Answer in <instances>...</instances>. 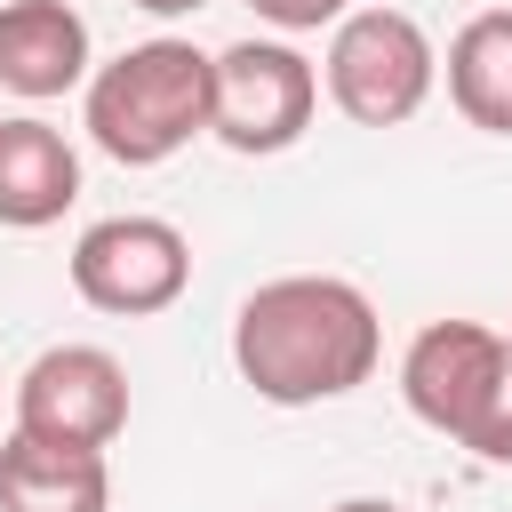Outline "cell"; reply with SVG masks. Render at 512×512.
I'll list each match as a JSON object with an SVG mask.
<instances>
[{"label":"cell","mask_w":512,"mask_h":512,"mask_svg":"<svg viewBox=\"0 0 512 512\" xmlns=\"http://www.w3.org/2000/svg\"><path fill=\"white\" fill-rule=\"evenodd\" d=\"M384 320L336 272H280L232 312V368L272 408H320L376 376Z\"/></svg>","instance_id":"6da1fadb"},{"label":"cell","mask_w":512,"mask_h":512,"mask_svg":"<svg viewBox=\"0 0 512 512\" xmlns=\"http://www.w3.org/2000/svg\"><path fill=\"white\" fill-rule=\"evenodd\" d=\"M208 88H216V56H200L192 40L160 32L136 40L128 56L88 72V136L104 160L120 168H160L176 160L192 136H208Z\"/></svg>","instance_id":"7a4b0ae2"},{"label":"cell","mask_w":512,"mask_h":512,"mask_svg":"<svg viewBox=\"0 0 512 512\" xmlns=\"http://www.w3.org/2000/svg\"><path fill=\"white\" fill-rule=\"evenodd\" d=\"M400 400L480 464H512V344L480 320H432L400 352Z\"/></svg>","instance_id":"3957f363"},{"label":"cell","mask_w":512,"mask_h":512,"mask_svg":"<svg viewBox=\"0 0 512 512\" xmlns=\"http://www.w3.org/2000/svg\"><path fill=\"white\" fill-rule=\"evenodd\" d=\"M440 80V56H432V32L400 8H352L336 16V40H328V104L352 120V128H400L424 112Z\"/></svg>","instance_id":"277c9868"},{"label":"cell","mask_w":512,"mask_h":512,"mask_svg":"<svg viewBox=\"0 0 512 512\" xmlns=\"http://www.w3.org/2000/svg\"><path fill=\"white\" fill-rule=\"evenodd\" d=\"M312 112H320V72L288 40H232L216 56V88H208V136L216 144L264 160V152L304 144Z\"/></svg>","instance_id":"5b68a950"},{"label":"cell","mask_w":512,"mask_h":512,"mask_svg":"<svg viewBox=\"0 0 512 512\" xmlns=\"http://www.w3.org/2000/svg\"><path fill=\"white\" fill-rule=\"evenodd\" d=\"M192 288V240L168 216H104L72 240V296L112 320H152Z\"/></svg>","instance_id":"8992f818"},{"label":"cell","mask_w":512,"mask_h":512,"mask_svg":"<svg viewBox=\"0 0 512 512\" xmlns=\"http://www.w3.org/2000/svg\"><path fill=\"white\" fill-rule=\"evenodd\" d=\"M16 432L64 448H112L128 432V368L104 344H48L16 376Z\"/></svg>","instance_id":"52a82bcc"},{"label":"cell","mask_w":512,"mask_h":512,"mask_svg":"<svg viewBox=\"0 0 512 512\" xmlns=\"http://www.w3.org/2000/svg\"><path fill=\"white\" fill-rule=\"evenodd\" d=\"M88 24L72 0H8L0 8V88L24 104H48L64 88H88Z\"/></svg>","instance_id":"ba28073f"},{"label":"cell","mask_w":512,"mask_h":512,"mask_svg":"<svg viewBox=\"0 0 512 512\" xmlns=\"http://www.w3.org/2000/svg\"><path fill=\"white\" fill-rule=\"evenodd\" d=\"M72 200H80V152L64 144V128H48L40 112L0 120V224L40 232Z\"/></svg>","instance_id":"9c48e42d"},{"label":"cell","mask_w":512,"mask_h":512,"mask_svg":"<svg viewBox=\"0 0 512 512\" xmlns=\"http://www.w3.org/2000/svg\"><path fill=\"white\" fill-rule=\"evenodd\" d=\"M0 512H112L104 448H64V440L8 432L0 440Z\"/></svg>","instance_id":"30bf717a"},{"label":"cell","mask_w":512,"mask_h":512,"mask_svg":"<svg viewBox=\"0 0 512 512\" xmlns=\"http://www.w3.org/2000/svg\"><path fill=\"white\" fill-rule=\"evenodd\" d=\"M448 104L472 128L512 136V8H480L448 40Z\"/></svg>","instance_id":"8fae6325"},{"label":"cell","mask_w":512,"mask_h":512,"mask_svg":"<svg viewBox=\"0 0 512 512\" xmlns=\"http://www.w3.org/2000/svg\"><path fill=\"white\" fill-rule=\"evenodd\" d=\"M272 32H320V24H336L344 16V0H248Z\"/></svg>","instance_id":"7c38bea8"},{"label":"cell","mask_w":512,"mask_h":512,"mask_svg":"<svg viewBox=\"0 0 512 512\" xmlns=\"http://www.w3.org/2000/svg\"><path fill=\"white\" fill-rule=\"evenodd\" d=\"M136 8H144V16H200L208 0H136Z\"/></svg>","instance_id":"4fadbf2b"},{"label":"cell","mask_w":512,"mask_h":512,"mask_svg":"<svg viewBox=\"0 0 512 512\" xmlns=\"http://www.w3.org/2000/svg\"><path fill=\"white\" fill-rule=\"evenodd\" d=\"M328 512H400L392 496H344V504H328Z\"/></svg>","instance_id":"5bb4252c"},{"label":"cell","mask_w":512,"mask_h":512,"mask_svg":"<svg viewBox=\"0 0 512 512\" xmlns=\"http://www.w3.org/2000/svg\"><path fill=\"white\" fill-rule=\"evenodd\" d=\"M504 344H512V336H504Z\"/></svg>","instance_id":"9a60e30c"}]
</instances>
